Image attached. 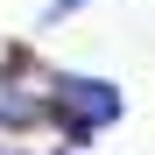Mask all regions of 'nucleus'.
Segmentation results:
<instances>
[{
  "label": "nucleus",
  "mask_w": 155,
  "mask_h": 155,
  "mask_svg": "<svg viewBox=\"0 0 155 155\" xmlns=\"http://www.w3.org/2000/svg\"><path fill=\"white\" fill-rule=\"evenodd\" d=\"M42 106H49V127L64 134V148H85V141H99V134H113V127H120L127 92L113 85V78L57 71V78H49V92H42Z\"/></svg>",
  "instance_id": "nucleus-1"
},
{
  "label": "nucleus",
  "mask_w": 155,
  "mask_h": 155,
  "mask_svg": "<svg viewBox=\"0 0 155 155\" xmlns=\"http://www.w3.org/2000/svg\"><path fill=\"white\" fill-rule=\"evenodd\" d=\"M28 127H49L42 92H28L21 78H7V71H0V134H28Z\"/></svg>",
  "instance_id": "nucleus-2"
},
{
  "label": "nucleus",
  "mask_w": 155,
  "mask_h": 155,
  "mask_svg": "<svg viewBox=\"0 0 155 155\" xmlns=\"http://www.w3.org/2000/svg\"><path fill=\"white\" fill-rule=\"evenodd\" d=\"M92 7V0H49V7H42V28H57V21H71V14H85Z\"/></svg>",
  "instance_id": "nucleus-3"
}]
</instances>
